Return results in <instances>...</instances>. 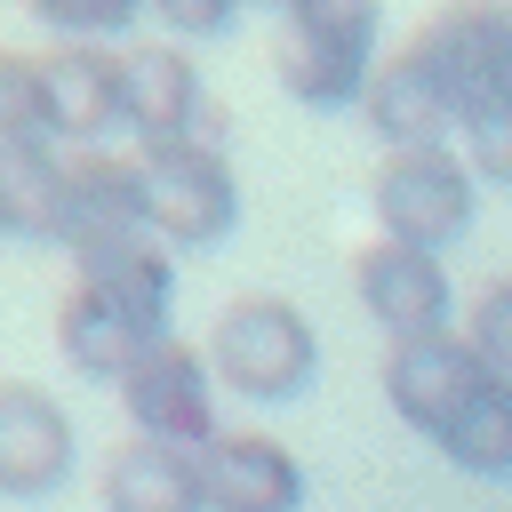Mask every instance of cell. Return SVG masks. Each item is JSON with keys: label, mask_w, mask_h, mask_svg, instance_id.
Listing matches in <instances>:
<instances>
[{"label": "cell", "mask_w": 512, "mask_h": 512, "mask_svg": "<svg viewBox=\"0 0 512 512\" xmlns=\"http://www.w3.org/2000/svg\"><path fill=\"white\" fill-rule=\"evenodd\" d=\"M208 368L216 384H232L240 400H296L312 376H320V336L312 320L288 304V296H232L208 328Z\"/></svg>", "instance_id": "obj_2"}, {"label": "cell", "mask_w": 512, "mask_h": 512, "mask_svg": "<svg viewBox=\"0 0 512 512\" xmlns=\"http://www.w3.org/2000/svg\"><path fill=\"white\" fill-rule=\"evenodd\" d=\"M56 352H64V368L72 376H96V384H120L144 352H152V336L128 320V312H112L96 288H64V304H56Z\"/></svg>", "instance_id": "obj_17"}, {"label": "cell", "mask_w": 512, "mask_h": 512, "mask_svg": "<svg viewBox=\"0 0 512 512\" xmlns=\"http://www.w3.org/2000/svg\"><path fill=\"white\" fill-rule=\"evenodd\" d=\"M112 232H152L144 168L88 144V152L64 160V224H56V240L64 248H88V240H112Z\"/></svg>", "instance_id": "obj_15"}, {"label": "cell", "mask_w": 512, "mask_h": 512, "mask_svg": "<svg viewBox=\"0 0 512 512\" xmlns=\"http://www.w3.org/2000/svg\"><path fill=\"white\" fill-rule=\"evenodd\" d=\"M456 472H472V480H504L512 472V376H480V392L448 416V432L432 440Z\"/></svg>", "instance_id": "obj_19"}, {"label": "cell", "mask_w": 512, "mask_h": 512, "mask_svg": "<svg viewBox=\"0 0 512 512\" xmlns=\"http://www.w3.org/2000/svg\"><path fill=\"white\" fill-rule=\"evenodd\" d=\"M144 208L168 248H216L240 224V184L216 144H144Z\"/></svg>", "instance_id": "obj_5"}, {"label": "cell", "mask_w": 512, "mask_h": 512, "mask_svg": "<svg viewBox=\"0 0 512 512\" xmlns=\"http://www.w3.org/2000/svg\"><path fill=\"white\" fill-rule=\"evenodd\" d=\"M64 160L48 136H0V240H56Z\"/></svg>", "instance_id": "obj_18"}, {"label": "cell", "mask_w": 512, "mask_h": 512, "mask_svg": "<svg viewBox=\"0 0 512 512\" xmlns=\"http://www.w3.org/2000/svg\"><path fill=\"white\" fill-rule=\"evenodd\" d=\"M48 96H56V136L88 152L96 136L128 128V56H112L104 40H64L48 56Z\"/></svg>", "instance_id": "obj_13"}, {"label": "cell", "mask_w": 512, "mask_h": 512, "mask_svg": "<svg viewBox=\"0 0 512 512\" xmlns=\"http://www.w3.org/2000/svg\"><path fill=\"white\" fill-rule=\"evenodd\" d=\"M352 288H360L368 320H376L392 344L448 336V264H440L432 248L368 240V248H360V264H352Z\"/></svg>", "instance_id": "obj_8"}, {"label": "cell", "mask_w": 512, "mask_h": 512, "mask_svg": "<svg viewBox=\"0 0 512 512\" xmlns=\"http://www.w3.org/2000/svg\"><path fill=\"white\" fill-rule=\"evenodd\" d=\"M0 136H48V144H56L48 56H16V48H0Z\"/></svg>", "instance_id": "obj_20"}, {"label": "cell", "mask_w": 512, "mask_h": 512, "mask_svg": "<svg viewBox=\"0 0 512 512\" xmlns=\"http://www.w3.org/2000/svg\"><path fill=\"white\" fill-rule=\"evenodd\" d=\"M144 8H152V16L168 24V32H192V40H216V32L232 24V8H240V0H144Z\"/></svg>", "instance_id": "obj_24"}, {"label": "cell", "mask_w": 512, "mask_h": 512, "mask_svg": "<svg viewBox=\"0 0 512 512\" xmlns=\"http://www.w3.org/2000/svg\"><path fill=\"white\" fill-rule=\"evenodd\" d=\"M112 392H120V408L144 440H176V448L216 440V368H208V352H192L176 336H160Z\"/></svg>", "instance_id": "obj_6"}, {"label": "cell", "mask_w": 512, "mask_h": 512, "mask_svg": "<svg viewBox=\"0 0 512 512\" xmlns=\"http://www.w3.org/2000/svg\"><path fill=\"white\" fill-rule=\"evenodd\" d=\"M488 360L464 344V336H416V344H392L384 352V400L400 424H416L424 440L448 432V416L480 392Z\"/></svg>", "instance_id": "obj_9"}, {"label": "cell", "mask_w": 512, "mask_h": 512, "mask_svg": "<svg viewBox=\"0 0 512 512\" xmlns=\"http://www.w3.org/2000/svg\"><path fill=\"white\" fill-rule=\"evenodd\" d=\"M360 104H368V128L384 136V152H408V144H448V128H456V112H448V96H440V80H432V64H424L416 48L384 56Z\"/></svg>", "instance_id": "obj_16"}, {"label": "cell", "mask_w": 512, "mask_h": 512, "mask_svg": "<svg viewBox=\"0 0 512 512\" xmlns=\"http://www.w3.org/2000/svg\"><path fill=\"white\" fill-rule=\"evenodd\" d=\"M368 208L384 224V240H408V248H456L472 232V208H480V176L464 152L448 144H408V152H384L376 184H368Z\"/></svg>", "instance_id": "obj_3"}, {"label": "cell", "mask_w": 512, "mask_h": 512, "mask_svg": "<svg viewBox=\"0 0 512 512\" xmlns=\"http://www.w3.org/2000/svg\"><path fill=\"white\" fill-rule=\"evenodd\" d=\"M272 8H280V0H272Z\"/></svg>", "instance_id": "obj_25"}, {"label": "cell", "mask_w": 512, "mask_h": 512, "mask_svg": "<svg viewBox=\"0 0 512 512\" xmlns=\"http://www.w3.org/2000/svg\"><path fill=\"white\" fill-rule=\"evenodd\" d=\"M48 32H64V40H112V32H128L136 24V8L144 0H24Z\"/></svg>", "instance_id": "obj_22"}, {"label": "cell", "mask_w": 512, "mask_h": 512, "mask_svg": "<svg viewBox=\"0 0 512 512\" xmlns=\"http://www.w3.org/2000/svg\"><path fill=\"white\" fill-rule=\"evenodd\" d=\"M408 48L432 64L456 128L512 104V0H448L424 16V32Z\"/></svg>", "instance_id": "obj_4"}, {"label": "cell", "mask_w": 512, "mask_h": 512, "mask_svg": "<svg viewBox=\"0 0 512 512\" xmlns=\"http://www.w3.org/2000/svg\"><path fill=\"white\" fill-rule=\"evenodd\" d=\"M376 80V0H280V88L312 112L360 104Z\"/></svg>", "instance_id": "obj_1"}, {"label": "cell", "mask_w": 512, "mask_h": 512, "mask_svg": "<svg viewBox=\"0 0 512 512\" xmlns=\"http://www.w3.org/2000/svg\"><path fill=\"white\" fill-rule=\"evenodd\" d=\"M128 128L144 144H216L208 88L184 48H128Z\"/></svg>", "instance_id": "obj_11"}, {"label": "cell", "mask_w": 512, "mask_h": 512, "mask_svg": "<svg viewBox=\"0 0 512 512\" xmlns=\"http://www.w3.org/2000/svg\"><path fill=\"white\" fill-rule=\"evenodd\" d=\"M456 136H464V160H472V176H480V184H512V104H496V112L464 120Z\"/></svg>", "instance_id": "obj_23"}, {"label": "cell", "mask_w": 512, "mask_h": 512, "mask_svg": "<svg viewBox=\"0 0 512 512\" xmlns=\"http://www.w3.org/2000/svg\"><path fill=\"white\" fill-rule=\"evenodd\" d=\"M72 280L96 288L112 312H128L152 344L168 336V296H176V264H168V240L160 232H112V240H88L72 248Z\"/></svg>", "instance_id": "obj_10"}, {"label": "cell", "mask_w": 512, "mask_h": 512, "mask_svg": "<svg viewBox=\"0 0 512 512\" xmlns=\"http://www.w3.org/2000/svg\"><path fill=\"white\" fill-rule=\"evenodd\" d=\"M464 344L496 368V376H512V272H496L480 296H472V320H464Z\"/></svg>", "instance_id": "obj_21"}, {"label": "cell", "mask_w": 512, "mask_h": 512, "mask_svg": "<svg viewBox=\"0 0 512 512\" xmlns=\"http://www.w3.org/2000/svg\"><path fill=\"white\" fill-rule=\"evenodd\" d=\"M104 512H208V480H200V448L176 440H120L96 472Z\"/></svg>", "instance_id": "obj_14"}, {"label": "cell", "mask_w": 512, "mask_h": 512, "mask_svg": "<svg viewBox=\"0 0 512 512\" xmlns=\"http://www.w3.org/2000/svg\"><path fill=\"white\" fill-rule=\"evenodd\" d=\"M208 512H304V464L272 432H216L200 448Z\"/></svg>", "instance_id": "obj_12"}, {"label": "cell", "mask_w": 512, "mask_h": 512, "mask_svg": "<svg viewBox=\"0 0 512 512\" xmlns=\"http://www.w3.org/2000/svg\"><path fill=\"white\" fill-rule=\"evenodd\" d=\"M72 416L48 384H24V376H0V496L8 504H40L72 480Z\"/></svg>", "instance_id": "obj_7"}]
</instances>
